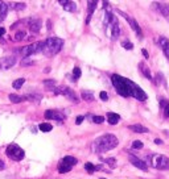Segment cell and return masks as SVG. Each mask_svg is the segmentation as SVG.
I'll return each instance as SVG.
<instances>
[{"label":"cell","mask_w":169,"mask_h":179,"mask_svg":"<svg viewBox=\"0 0 169 179\" xmlns=\"http://www.w3.org/2000/svg\"><path fill=\"white\" fill-rule=\"evenodd\" d=\"M111 81H112V84L114 87L116 88V91L119 95H122L124 98H128V96H133L137 100H147V94L143 91V90L135 84L132 81L127 78H123L120 75H116V74H114L111 77Z\"/></svg>","instance_id":"obj_1"},{"label":"cell","mask_w":169,"mask_h":179,"mask_svg":"<svg viewBox=\"0 0 169 179\" xmlns=\"http://www.w3.org/2000/svg\"><path fill=\"white\" fill-rule=\"evenodd\" d=\"M118 144L119 141L114 134H104V136H101L93 142L91 149L95 153H104V152L115 149L118 146Z\"/></svg>","instance_id":"obj_2"},{"label":"cell","mask_w":169,"mask_h":179,"mask_svg":"<svg viewBox=\"0 0 169 179\" xmlns=\"http://www.w3.org/2000/svg\"><path fill=\"white\" fill-rule=\"evenodd\" d=\"M63 46V40L58 37H49L45 42H44V53L46 56H54L57 54Z\"/></svg>","instance_id":"obj_3"},{"label":"cell","mask_w":169,"mask_h":179,"mask_svg":"<svg viewBox=\"0 0 169 179\" xmlns=\"http://www.w3.org/2000/svg\"><path fill=\"white\" fill-rule=\"evenodd\" d=\"M44 50V42H33L31 45H27V46H24L21 48L19 50V53L21 54V57L24 58H28V57H31L33 56V54H37V53H41Z\"/></svg>","instance_id":"obj_4"},{"label":"cell","mask_w":169,"mask_h":179,"mask_svg":"<svg viewBox=\"0 0 169 179\" xmlns=\"http://www.w3.org/2000/svg\"><path fill=\"white\" fill-rule=\"evenodd\" d=\"M6 154L12 161H21V160H24V157H25V152H24L17 144H11V145H8L6 149Z\"/></svg>","instance_id":"obj_5"},{"label":"cell","mask_w":169,"mask_h":179,"mask_svg":"<svg viewBox=\"0 0 169 179\" xmlns=\"http://www.w3.org/2000/svg\"><path fill=\"white\" fill-rule=\"evenodd\" d=\"M151 165L157 170H168L169 169V158L162 154H153L151 157Z\"/></svg>","instance_id":"obj_6"},{"label":"cell","mask_w":169,"mask_h":179,"mask_svg":"<svg viewBox=\"0 0 169 179\" xmlns=\"http://www.w3.org/2000/svg\"><path fill=\"white\" fill-rule=\"evenodd\" d=\"M53 92L56 94V95H63V96H66L69 100H72L74 103H78L79 102V99L76 95V92H74L72 88H69V87H57V88H54Z\"/></svg>","instance_id":"obj_7"},{"label":"cell","mask_w":169,"mask_h":179,"mask_svg":"<svg viewBox=\"0 0 169 179\" xmlns=\"http://www.w3.org/2000/svg\"><path fill=\"white\" fill-rule=\"evenodd\" d=\"M119 13H120L122 16L128 21L130 27H131V28L133 29V31H135V33L137 34V37H139V38H141V37H143V33H141V29H140V27H139V24L136 23V20L133 19V17H131V16H128L127 13H124V12H122V11H119Z\"/></svg>","instance_id":"obj_8"},{"label":"cell","mask_w":169,"mask_h":179,"mask_svg":"<svg viewBox=\"0 0 169 179\" xmlns=\"http://www.w3.org/2000/svg\"><path fill=\"white\" fill-rule=\"evenodd\" d=\"M45 119L48 120H57V121H63L65 120V115L62 112H58V111H52V109H48L45 112Z\"/></svg>","instance_id":"obj_9"},{"label":"cell","mask_w":169,"mask_h":179,"mask_svg":"<svg viewBox=\"0 0 169 179\" xmlns=\"http://www.w3.org/2000/svg\"><path fill=\"white\" fill-rule=\"evenodd\" d=\"M16 63V58L15 57H6L0 59V70H8Z\"/></svg>","instance_id":"obj_10"},{"label":"cell","mask_w":169,"mask_h":179,"mask_svg":"<svg viewBox=\"0 0 169 179\" xmlns=\"http://www.w3.org/2000/svg\"><path fill=\"white\" fill-rule=\"evenodd\" d=\"M130 162H131V163H132V165L135 166V167L140 169V170H143V171H147V170H148L147 163L144 162V161H141L140 158L135 157V156H130Z\"/></svg>","instance_id":"obj_11"},{"label":"cell","mask_w":169,"mask_h":179,"mask_svg":"<svg viewBox=\"0 0 169 179\" xmlns=\"http://www.w3.org/2000/svg\"><path fill=\"white\" fill-rule=\"evenodd\" d=\"M28 27L31 29V32L33 33H38L40 28H41V21L38 19H29L28 20Z\"/></svg>","instance_id":"obj_12"},{"label":"cell","mask_w":169,"mask_h":179,"mask_svg":"<svg viewBox=\"0 0 169 179\" xmlns=\"http://www.w3.org/2000/svg\"><path fill=\"white\" fill-rule=\"evenodd\" d=\"M59 4L62 6V8L67 12H76L77 11V4L74 2H69V0H59Z\"/></svg>","instance_id":"obj_13"},{"label":"cell","mask_w":169,"mask_h":179,"mask_svg":"<svg viewBox=\"0 0 169 179\" xmlns=\"http://www.w3.org/2000/svg\"><path fill=\"white\" fill-rule=\"evenodd\" d=\"M158 44L162 48V52L165 54V57L169 59V40L167 37H160L158 38Z\"/></svg>","instance_id":"obj_14"},{"label":"cell","mask_w":169,"mask_h":179,"mask_svg":"<svg viewBox=\"0 0 169 179\" xmlns=\"http://www.w3.org/2000/svg\"><path fill=\"white\" fill-rule=\"evenodd\" d=\"M156 8L158 9V11L161 12V15L164 17H165L168 21H169V6L168 4H162V3H155Z\"/></svg>","instance_id":"obj_15"},{"label":"cell","mask_w":169,"mask_h":179,"mask_svg":"<svg viewBox=\"0 0 169 179\" xmlns=\"http://www.w3.org/2000/svg\"><path fill=\"white\" fill-rule=\"evenodd\" d=\"M77 162H78V160L77 158H74V157H70V156H67V157H65L63 160H61L59 161V163H63V165H66V166H69V167H74V165H77Z\"/></svg>","instance_id":"obj_16"},{"label":"cell","mask_w":169,"mask_h":179,"mask_svg":"<svg viewBox=\"0 0 169 179\" xmlns=\"http://www.w3.org/2000/svg\"><path fill=\"white\" fill-rule=\"evenodd\" d=\"M139 69H140V71H141V74L145 78H148V79H151L152 81V75H151V70H150V67L147 66L145 63H143V62H140L139 63Z\"/></svg>","instance_id":"obj_17"},{"label":"cell","mask_w":169,"mask_h":179,"mask_svg":"<svg viewBox=\"0 0 169 179\" xmlns=\"http://www.w3.org/2000/svg\"><path fill=\"white\" fill-rule=\"evenodd\" d=\"M107 120H108V124H111V125H116L120 120V116L118 115V113H114V112H108L107 113Z\"/></svg>","instance_id":"obj_18"},{"label":"cell","mask_w":169,"mask_h":179,"mask_svg":"<svg viewBox=\"0 0 169 179\" xmlns=\"http://www.w3.org/2000/svg\"><path fill=\"white\" fill-rule=\"evenodd\" d=\"M128 129H131L135 133H148V128L140 125V124H135V125H130Z\"/></svg>","instance_id":"obj_19"},{"label":"cell","mask_w":169,"mask_h":179,"mask_svg":"<svg viewBox=\"0 0 169 179\" xmlns=\"http://www.w3.org/2000/svg\"><path fill=\"white\" fill-rule=\"evenodd\" d=\"M8 9H9V7L7 6L6 3L0 2V21H3V20L6 19L7 13H8Z\"/></svg>","instance_id":"obj_20"},{"label":"cell","mask_w":169,"mask_h":179,"mask_svg":"<svg viewBox=\"0 0 169 179\" xmlns=\"http://www.w3.org/2000/svg\"><path fill=\"white\" fill-rule=\"evenodd\" d=\"M160 106L164 111V117H169V102L165 99H161L160 100Z\"/></svg>","instance_id":"obj_21"},{"label":"cell","mask_w":169,"mask_h":179,"mask_svg":"<svg viewBox=\"0 0 169 179\" xmlns=\"http://www.w3.org/2000/svg\"><path fill=\"white\" fill-rule=\"evenodd\" d=\"M87 6H89V16H87V23L90 21V19L93 16V12L97 7V2H87Z\"/></svg>","instance_id":"obj_22"},{"label":"cell","mask_w":169,"mask_h":179,"mask_svg":"<svg viewBox=\"0 0 169 179\" xmlns=\"http://www.w3.org/2000/svg\"><path fill=\"white\" fill-rule=\"evenodd\" d=\"M82 99L84 102H93L94 100V95L90 91H82Z\"/></svg>","instance_id":"obj_23"},{"label":"cell","mask_w":169,"mask_h":179,"mask_svg":"<svg viewBox=\"0 0 169 179\" xmlns=\"http://www.w3.org/2000/svg\"><path fill=\"white\" fill-rule=\"evenodd\" d=\"M8 99L12 103H21V102H24V96H19V95H15V94H11V95L8 96Z\"/></svg>","instance_id":"obj_24"},{"label":"cell","mask_w":169,"mask_h":179,"mask_svg":"<svg viewBox=\"0 0 169 179\" xmlns=\"http://www.w3.org/2000/svg\"><path fill=\"white\" fill-rule=\"evenodd\" d=\"M38 128H40V131H42V132H50L52 129H53V127H52L49 123H42V124H40Z\"/></svg>","instance_id":"obj_25"},{"label":"cell","mask_w":169,"mask_h":179,"mask_svg":"<svg viewBox=\"0 0 169 179\" xmlns=\"http://www.w3.org/2000/svg\"><path fill=\"white\" fill-rule=\"evenodd\" d=\"M25 83V79L24 78H20V79H16L13 83H12V86H13V88H16V90H19V88H21V86Z\"/></svg>","instance_id":"obj_26"},{"label":"cell","mask_w":169,"mask_h":179,"mask_svg":"<svg viewBox=\"0 0 169 179\" xmlns=\"http://www.w3.org/2000/svg\"><path fill=\"white\" fill-rule=\"evenodd\" d=\"M25 38V32L24 31H19L13 37V41H21V40Z\"/></svg>","instance_id":"obj_27"},{"label":"cell","mask_w":169,"mask_h":179,"mask_svg":"<svg viewBox=\"0 0 169 179\" xmlns=\"http://www.w3.org/2000/svg\"><path fill=\"white\" fill-rule=\"evenodd\" d=\"M12 9H16V11H23V9H25V4L24 3H15L12 4Z\"/></svg>","instance_id":"obj_28"},{"label":"cell","mask_w":169,"mask_h":179,"mask_svg":"<svg viewBox=\"0 0 169 179\" xmlns=\"http://www.w3.org/2000/svg\"><path fill=\"white\" fill-rule=\"evenodd\" d=\"M103 161L106 162L111 169H114V167L116 166V160H115V158H106V160H103Z\"/></svg>","instance_id":"obj_29"},{"label":"cell","mask_w":169,"mask_h":179,"mask_svg":"<svg viewBox=\"0 0 169 179\" xmlns=\"http://www.w3.org/2000/svg\"><path fill=\"white\" fill-rule=\"evenodd\" d=\"M84 169L87 170V173H94L95 171V165H93V163H90V162H87V163H84Z\"/></svg>","instance_id":"obj_30"},{"label":"cell","mask_w":169,"mask_h":179,"mask_svg":"<svg viewBox=\"0 0 169 179\" xmlns=\"http://www.w3.org/2000/svg\"><path fill=\"white\" fill-rule=\"evenodd\" d=\"M24 100H41V95H25Z\"/></svg>","instance_id":"obj_31"},{"label":"cell","mask_w":169,"mask_h":179,"mask_svg":"<svg viewBox=\"0 0 169 179\" xmlns=\"http://www.w3.org/2000/svg\"><path fill=\"white\" fill-rule=\"evenodd\" d=\"M122 46H123L124 49H127V50H132V49H133V45H132V42H130V41H123V42H122Z\"/></svg>","instance_id":"obj_32"},{"label":"cell","mask_w":169,"mask_h":179,"mask_svg":"<svg viewBox=\"0 0 169 179\" xmlns=\"http://www.w3.org/2000/svg\"><path fill=\"white\" fill-rule=\"evenodd\" d=\"M73 77H74V79L81 78V69H79V67H74V70H73Z\"/></svg>","instance_id":"obj_33"},{"label":"cell","mask_w":169,"mask_h":179,"mask_svg":"<svg viewBox=\"0 0 169 179\" xmlns=\"http://www.w3.org/2000/svg\"><path fill=\"white\" fill-rule=\"evenodd\" d=\"M143 146H144V144H143L141 141H137V140H136V141L132 142V148H133V149H143Z\"/></svg>","instance_id":"obj_34"},{"label":"cell","mask_w":169,"mask_h":179,"mask_svg":"<svg viewBox=\"0 0 169 179\" xmlns=\"http://www.w3.org/2000/svg\"><path fill=\"white\" fill-rule=\"evenodd\" d=\"M104 121V117L103 116H93V123L95 124H102Z\"/></svg>","instance_id":"obj_35"},{"label":"cell","mask_w":169,"mask_h":179,"mask_svg":"<svg viewBox=\"0 0 169 179\" xmlns=\"http://www.w3.org/2000/svg\"><path fill=\"white\" fill-rule=\"evenodd\" d=\"M99 98H101L102 100H104V102H106V100H108V95H107V94L104 92V91H102L101 94H99Z\"/></svg>","instance_id":"obj_36"},{"label":"cell","mask_w":169,"mask_h":179,"mask_svg":"<svg viewBox=\"0 0 169 179\" xmlns=\"http://www.w3.org/2000/svg\"><path fill=\"white\" fill-rule=\"evenodd\" d=\"M157 79H158V82H157L156 84H158V83H164V86H165V79L162 78L161 74H157Z\"/></svg>","instance_id":"obj_37"},{"label":"cell","mask_w":169,"mask_h":179,"mask_svg":"<svg viewBox=\"0 0 169 179\" xmlns=\"http://www.w3.org/2000/svg\"><path fill=\"white\" fill-rule=\"evenodd\" d=\"M83 120H84V117H83V116H78V117H77V121H76V124H77V125H79V124H81Z\"/></svg>","instance_id":"obj_38"},{"label":"cell","mask_w":169,"mask_h":179,"mask_svg":"<svg viewBox=\"0 0 169 179\" xmlns=\"http://www.w3.org/2000/svg\"><path fill=\"white\" fill-rule=\"evenodd\" d=\"M141 53H143V56H144V57H145V58L148 59V57H150V54H148V52L145 50V49H143V50H141Z\"/></svg>","instance_id":"obj_39"},{"label":"cell","mask_w":169,"mask_h":179,"mask_svg":"<svg viewBox=\"0 0 169 179\" xmlns=\"http://www.w3.org/2000/svg\"><path fill=\"white\" fill-rule=\"evenodd\" d=\"M4 169H6V163L0 160V170H4Z\"/></svg>","instance_id":"obj_40"},{"label":"cell","mask_w":169,"mask_h":179,"mask_svg":"<svg viewBox=\"0 0 169 179\" xmlns=\"http://www.w3.org/2000/svg\"><path fill=\"white\" fill-rule=\"evenodd\" d=\"M21 65H33V62L32 61H23Z\"/></svg>","instance_id":"obj_41"},{"label":"cell","mask_w":169,"mask_h":179,"mask_svg":"<svg viewBox=\"0 0 169 179\" xmlns=\"http://www.w3.org/2000/svg\"><path fill=\"white\" fill-rule=\"evenodd\" d=\"M4 33H6V29H4V28H0V37H2Z\"/></svg>","instance_id":"obj_42"},{"label":"cell","mask_w":169,"mask_h":179,"mask_svg":"<svg viewBox=\"0 0 169 179\" xmlns=\"http://www.w3.org/2000/svg\"><path fill=\"white\" fill-rule=\"evenodd\" d=\"M155 142L157 144V145H161V144H162V141L160 140V138H156V140H155Z\"/></svg>","instance_id":"obj_43"},{"label":"cell","mask_w":169,"mask_h":179,"mask_svg":"<svg viewBox=\"0 0 169 179\" xmlns=\"http://www.w3.org/2000/svg\"><path fill=\"white\" fill-rule=\"evenodd\" d=\"M101 179H106V178H101Z\"/></svg>","instance_id":"obj_44"}]
</instances>
